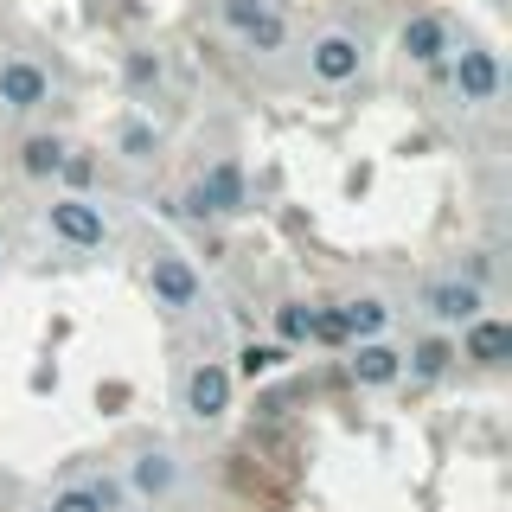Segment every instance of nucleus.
Instances as JSON below:
<instances>
[{"instance_id":"nucleus-1","label":"nucleus","mask_w":512,"mask_h":512,"mask_svg":"<svg viewBox=\"0 0 512 512\" xmlns=\"http://www.w3.org/2000/svg\"><path fill=\"white\" fill-rule=\"evenodd\" d=\"M186 212L199 224H231L250 212V180H244V160L237 154H212L186 186Z\"/></svg>"},{"instance_id":"nucleus-2","label":"nucleus","mask_w":512,"mask_h":512,"mask_svg":"<svg viewBox=\"0 0 512 512\" xmlns=\"http://www.w3.org/2000/svg\"><path fill=\"white\" fill-rule=\"evenodd\" d=\"M301 64H308V77L320 90H346V84L365 77L372 45H365V32H352V26H320L308 39V52H301Z\"/></svg>"},{"instance_id":"nucleus-3","label":"nucleus","mask_w":512,"mask_h":512,"mask_svg":"<svg viewBox=\"0 0 512 512\" xmlns=\"http://www.w3.org/2000/svg\"><path fill=\"white\" fill-rule=\"evenodd\" d=\"M45 231H52L64 250L96 256V250H109L116 224H109V212L90 199V192H52V205H45Z\"/></svg>"},{"instance_id":"nucleus-4","label":"nucleus","mask_w":512,"mask_h":512,"mask_svg":"<svg viewBox=\"0 0 512 512\" xmlns=\"http://www.w3.org/2000/svg\"><path fill=\"white\" fill-rule=\"evenodd\" d=\"M148 295H154V308H160V314L186 320V314L205 301V276L192 269V256H186V250L154 244V250H148Z\"/></svg>"},{"instance_id":"nucleus-5","label":"nucleus","mask_w":512,"mask_h":512,"mask_svg":"<svg viewBox=\"0 0 512 512\" xmlns=\"http://www.w3.org/2000/svg\"><path fill=\"white\" fill-rule=\"evenodd\" d=\"M442 77H448V90L461 96V109H493L506 96V71H500V52H487V45H461L455 39V52H448L442 64Z\"/></svg>"},{"instance_id":"nucleus-6","label":"nucleus","mask_w":512,"mask_h":512,"mask_svg":"<svg viewBox=\"0 0 512 512\" xmlns=\"http://www.w3.org/2000/svg\"><path fill=\"white\" fill-rule=\"evenodd\" d=\"M218 20L231 26V39L256 58L288 52V7L282 0H218Z\"/></svg>"},{"instance_id":"nucleus-7","label":"nucleus","mask_w":512,"mask_h":512,"mask_svg":"<svg viewBox=\"0 0 512 512\" xmlns=\"http://www.w3.org/2000/svg\"><path fill=\"white\" fill-rule=\"evenodd\" d=\"M416 308H423L429 327L455 333V327H468L474 314H487V288L468 282L461 269H448V276H429L423 288H416Z\"/></svg>"},{"instance_id":"nucleus-8","label":"nucleus","mask_w":512,"mask_h":512,"mask_svg":"<svg viewBox=\"0 0 512 512\" xmlns=\"http://www.w3.org/2000/svg\"><path fill=\"white\" fill-rule=\"evenodd\" d=\"M231 397H237V378L224 359H192L180 372V410L192 423H224L231 416Z\"/></svg>"},{"instance_id":"nucleus-9","label":"nucleus","mask_w":512,"mask_h":512,"mask_svg":"<svg viewBox=\"0 0 512 512\" xmlns=\"http://www.w3.org/2000/svg\"><path fill=\"white\" fill-rule=\"evenodd\" d=\"M397 52H404V64H416V71L442 77L448 52H455V26H448V13L436 7H416L404 26H397Z\"/></svg>"},{"instance_id":"nucleus-10","label":"nucleus","mask_w":512,"mask_h":512,"mask_svg":"<svg viewBox=\"0 0 512 512\" xmlns=\"http://www.w3.org/2000/svg\"><path fill=\"white\" fill-rule=\"evenodd\" d=\"M52 103V71L26 52L0 58V116H39Z\"/></svg>"},{"instance_id":"nucleus-11","label":"nucleus","mask_w":512,"mask_h":512,"mask_svg":"<svg viewBox=\"0 0 512 512\" xmlns=\"http://www.w3.org/2000/svg\"><path fill=\"white\" fill-rule=\"evenodd\" d=\"M455 352L474 365V372H506L512 365V320L506 314H474L468 327H455Z\"/></svg>"},{"instance_id":"nucleus-12","label":"nucleus","mask_w":512,"mask_h":512,"mask_svg":"<svg viewBox=\"0 0 512 512\" xmlns=\"http://www.w3.org/2000/svg\"><path fill=\"white\" fill-rule=\"evenodd\" d=\"M122 487L135 493V506H167L173 493H180V461H173V448H135V461L122 468Z\"/></svg>"},{"instance_id":"nucleus-13","label":"nucleus","mask_w":512,"mask_h":512,"mask_svg":"<svg viewBox=\"0 0 512 512\" xmlns=\"http://www.w3.org/2000/svg\"><path fill=\"white\" fill-rule=\"evenodd\" d=\"M346 378L359 384V391H391V384H404V346H391V340H352L346 346Z\"/></svg>"},{"instance_id":"nucleus-14","label":"nucleus","mask_w":512,"mask_h":512,"mask_svg":"<svg viewBox=\"0 0 512 512\" xmlns=\"http://www.w3.org/2000/svg\"><path fill=\"white\" fill-rule=\"evenodd\" d=\"M333 308H340L346 346H352V340H384V333H391V320H397V308H391V295H378V288H359V295L333 301Z\"/></svg>"},{"instance_id":"nucleus-15","label":"nucleus","mask_w":512,"mask_h":512,"mask_svg":"<svg viewBox=\"0 0 512 512\" xmlns=\"http://www.w3.org/2000/svg\"><path fill=\"white\" fill-rule=\"evenodd\" d=\"M455 365H461L455 333H442V327H429L423 340H410V352H404V378H410V384H442Z\"/></svg>"},{"instance_id":"nucleus-16","label":"nucleus","mask_w":512,"mask_h":512,"mask_svg":"<svg viewBox=\"0 0 512 512\" xmlns=\"http://www.w3.org/2000/svg\"><path fill=\"white\" fill-rule=\"evenodd\" d=\"M109 148H116V160H128V167H154L160 148H167V135L154 128V116H141V109H128V116L109 128Z\"/></svg>"},{"instance_id":"nucleus-17","label":"nucleus","mask_w":512,"mask_h":512,"mask_svg":"<svg viewBox=\"0 0 512 512\" xmlns=\"http://www.w3.org/2000/svg\"><path fill=\"white\" fill-rule=\"evenodd\" d=\"M20 173L32 186H58V173H64V154H71V141L52 135V128H32V135H20Z\"/></svg>"},{"instance_id":"nucleus-18","label":"nucleus","mask_w":512,"mask_h":512,"mask_svg":"<svg viewBox=\"0 0 512 512\" xmlns=\"http://www.w3.org/2000/svg\"><path fill=\"white\" fill-rule=\"evenodd\" d=\"M122 90L135 96V103H160V90H167V58H160L154 45H128L122 52Z\"/></svg>"},{"instance_id":"nucleus-19","label":"nucleus","mask_w":512,"mask_h":512,"mask_svg":"<svg viewBox=\"0 0 512 512\" xmlns=\"http://www.w3.org/2000/svg\"><path fill=\"white\" fill-rule=\"evenodd\" d=\"M269 320H276V346H314V301H276Z\"/></svg>"},{"instance_id":"nucleus-20","label":"nucleus","mask_w":512,"mask_h":512,"mask_svg":"<svg viewBox=\"0 0 512 512\" xmlns=\"http://www.w3.org/2000/svg\"><path fill=\"white\" fill-rule=\"evenodd\" d=\"M282 365H288V346H276V340H250L244 352H237V372L231 378H269V372H282Z\"/></svg>"},{"instance_id":"nucleus-21","label":"nucleus","mask_w":512,"mask_h":512,"mask_svg":"<svg viewBox=\"0 0 512 512\" xmlns=\"http://www.w3.org/2000/svg\"><path fill=\"white\" fill-rule=\"evenodd\" d=\"M90 493L103 512H135V493L122 487V474H90Z\"/></svg>"},{"instance_id":"nucleus-22","label":"nucleus","mask_w":512,"mask_h":512,"mask_svg":"<svg viewBox=\"0 0 512 512\" xmlns=\"http://www.w3.org/2000/svg\"><path fill=\"white\" fill-rule=\"evenodd\" d=\"M45 512H103V506H96L90 480H71V487H58L52 500H45Z\"/></svg>"},{"instance_id":"nucleus-23","label":"nucleus","mask_w":512,"mask_h":512,"mask_svg":"<svg viewBox=\"0 0 512 512\" xmlns=\"http://www.w3.org/2000/svg\"><path fill=\"white\" fill-rule=\"evenodd\" d=\"M90 173H96V160L71 148V154H64V173H58V180H64V186H71V192H84V186H90Z\"/></svg>"},{"instance_id":"nucleus-24","label":"nucleus","mask_w":512,"mask_h":512,"mask_svg":"<svg viewBox=\"0 0 512 512\" xmlns=\"http://www.w3.org/2000/svg\"><path fill=\"white\" fill-rule=\"evenodd\" d=\"M135 512H141V506H135Z\"/></svg>"}]
</instances>
